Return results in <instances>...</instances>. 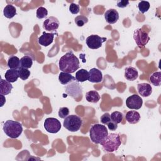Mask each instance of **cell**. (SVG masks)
I'll list each match as a JSON object with an SVG mask.
<instances>
[{
    "label": "cell",
    "instance_id": "18",
    "mask_svg": "<svg viewBox=\"0 0 161 161\" xmlns=\"http://www.w3.org/2000/svg\"><path fill=\"white\" fill-rule=\"evenodd\" d=\"M126 120L130 124L137 123L140 119V114L136 111H129L125 116Z\"/></svg>",
    "mask_w": 161,
    "mask_h": 161
},
{
    "label": "cell",
    "instance_id": "21",
    "mask_svg": "<svg viewBox=\"0 0 161 161\" xmlns=\"http://www.w3.org/2000/svg\"><path fill=\"white\" fill-rule=\"evenodd\" d=\"M33 57L30 55H24L20 59V67L25 68V69H30L31 67L33 65Z\"/></svg>",
    "mask_w": 161,
    "mask_h": 161
},
{
    "label": "cell",
    "instance_id": "26",
    "mask_svg": "<svg viewBox=\"0 0 161 161\" xmlns=\"http://www.w3.org/2000/svg\"><path fill=\"white\" fill-rule=\"evenodd\" d=\"M150 82L155 86H160L161 84V72L160 71L153 72L150 76Z\"/></svg>",
    "mask_w": 161,
    "mask_h": 161
},
{
    "label": "cell",
    "instance_id": "6",
    "mask_svg": "<svg viewBox=\"0 0 161 161\" xmlns=\"http://www.w3.org/2000/svg\"><path fill=\"white\" fill-rule=\"evenodd\" d=\"M65 92L75 99L81 97L82 96V88L79 82L74 81L65 86Z\"/></svg>",
    "mask_w": 161,
    "mask_h": 161
},
{
    "label": "cell",
    "instance_id": "33",
    "mask_svg": "<svg viewBox=\"0 0 161 161\" xmlns=\"http://www.w3.org/2000/svg\"><path fill=\"white\" fill-rule=\"evenodd\" d=\"M100 121H101V122L103 125H108V124L111 121V115H110L108 113H106L103 114L101 116Z\"/></svg>",
    "mask_w": 161,
    "mask_h": 161
},
{
    "label": "cell",
    "instance_id": "8",
    "mask_svg": "<svg viewBox=\"0 0 161 161\" xmlns=\"http://www.w3.org/2000/svg\"><path fill=\"white\" fill-rule=\"evenodd\" d=\"M44 128L48 133H57L61 129V123L57 118H48L44 121Z\"/></svg>",
    "mask_w": 161,
    "mask_h": 161
},
{
    "label": "cell",
    "instance_id": "10",
    "mask_svg": "<svg viewBox=\"0 0 161 161\" xmlns=\"http://www.w3.org/2000/svg\"><path fill=\"white\" fill-rule=\"evenodd\" d=\"M143 100L137 94H133L129 96L126 100V105L130 109H139L142 108Z\"/></svg>",
    "mask_w": 161,
    "mask_h": 161
},
{
    "label": "cell",
    "instance_id": "28",
    "mask_svg": "<svg viewBox=\"0 0 161 161\" xmlns=\"http://www.w3.org/2000/svg\"><path fill=\"white\" fill-rule=\"evenodd\" d=\"M18 74H19V77L20 79H21L23 80H25L30 75V71L28 70V69H25L20 67L18 69Z\"/></svg>",
    "mask_w": 161,
    "mask_h": 161
},
{
    "label": "cell",
    "instance_id": "20",
    "mask_svg": "<svg viewBox=\"0 0 161 161\" xmlns=\"http://www.w3.org/2000/svg\"><path fill=\"white\" fill-rule=\"evenodd\" d=\"M13 89L12 84L3 79L0 81V94L2 95H8L9 94Z\"/></svg>",
    "mask_w": 161,
    "mask_h": 161
},
{
    "label": "cell",
    "instance_id": "12",
    "mask_svg": "<svg viewBox=\"0 0 161 161\" xmlns=\"http://www.w3.org/2000/svg\"><path fill=\"white\" fill-rule=\"evenodd\" d=\"M55 35V33H46L45 31H43L42 35L38 39V43L43 47H48L53 42Z\"/></svg>",
    "mask_w": 161,
    "mask_h": 161
},
{
    "label": "cell",
    "instance_id": "35",
    "mask_svg": "<svg viewBox=\"0 0 161 161\" xmlns=\"http://www.w3.org/2000/svg\"><path fill=\"white\" fill-rule=\"evenodd\" d=\"M130 2L128 1H126V0H119L117 1V6L118 8H126V6H128V5L129 4Z\"/></svg>",
    "mask_w": 161,
    "mask_h": 161
},
{
    "label": "cell",
    "instance_id": "31",
    "mask_svg": "<svg viewBox=\"0 0 161 161\" xmlns=\"http://www.w3.org/2000/svg\"><path fill=\"white\" fill-rule=\"evenodd\" d=\"M48 14L47 9L44 7H39L36 10V18L38 19L45 18Z\"/></svg>",
    "mask_w": 161,
    "mask_h": 161
},
{
    "label": "cell",
    "instance_id": "5",
    "mask_svg": "<svg viewBox=\"0 0 161 161\" xmlns=\"http://www.w3.org/2000/svg\"><path fill=\"white\" fill-rule=\"evenodd\" d=\"M82 125V119L75 114L67 116L64 118V126L71 132L78 131Z\"/></svg>",
    "mask_w": 161,
    "mask_h": 161
},
{
    "label": "cell",
    "instance_id": "36",
    "mask_svg": "<svg viewBox=\"0 0 161 161\" xmlns=\"http://www.w3.org/2000/svg\"><path fill=\"white\" fill-rule=\"evenodd\" d=\"M108 129L109 130H111V131H114V130H116L118 128V124L113 121H111L108 125Z\"/></svg>",
    "mask_w": 161,
    "mask_h": 161
},
{
    "label": "cell",
    "instance_id": "24",
    "mask_svg": "<svg viewBox=\"0 0 161 161\" xmlns=\"http://www.w3.org/2000/svg\"><path fill=\"white\" fill-rule=\"evenodd\" d=\"M3 14L6 18L11 19L16 14V9L14 6L8 4L4 7L3 10Z\"/></svg>",
    "mask_w": 161,
    "mask_h": 161
},
{
    "label": "cell",
    "instance_id": "3",
    "mask_svg": "<svg viewBox=\"0 0 161 161\" xmlns=\"http://www.w3.org/2000/svg\"><path fill=\"white\" fill-rule=\"evenodd\" d=\"M108 135V131L106 127L101 124L93 125L89 130L90 138L96 144H99L104 140Z\"/></svg>",
    "mask_w": 161,
    "mask_h": 161
},
{
    "label": "cell",
    "instance_id": "25",
    "mask_svg": "<svg viewBox=\"0 0 161 161\" xmlns=\"http://www.w3.org/2000/svg\"><path fill=\"white\" fill-rule=\"evenodd\" d=\"M89 72L86 69H81L75 73V79L77 82H83L88 80Z\"/></svg>",
    "mask_w": 161,
    "mask_h": 161
},
{
    "label": "cell",
    "instance_id": "15",
    "mask_svg": "<svg viewBox=\"0 0 161 161\" xmlns=\"http://www.w3.org/2000/svg\"><path fill=\"white\" fill-rule=\"evenodd\" d=\"M138 93L142 97H148L152 92V87L148 83H140L137 86Z\"/></svg>",
    "mask_w": 161,
    "mask_h": 161
},
{
    "label": "cell",
    "instance_id": "14",
    "mask_svg": "<svg viewBox=\"0 0 161 161\" xmlns=\"http://www.w3.org/2000/svg\"><path fill=\"white\" fill-rule=\"evenodd\" d=\"M104 18L108 23L114 24L116 23L119 19V13L114 9H109L105 12Z\"/></svg>",
    "mask_w": 161,
    "mask_h": 161
},
{
    "label": "cell",
    "instance_id": "2",
    "mask_svg": "<svg viewBox=\"0 0 161 161\" xmlns=\"http://www.w3.org/2000/svg\"><path fill=\"white\" fill-rule=\"evenodd\" d=\"M99 144L103 147L104 151L113 152L118 149L121 144V142L120 136L118 133H110Z\"/></svg>",
    "mask_w": 161,
    "mask_h": 161
},
{
    "label": "cell",
    "instance_id": "13",
    "mask_svg": "<svg viewBox=\"0 0 161 161\" xmlns=\"http://www.w3.org/2000/svg\"><path fill=\"white\" fill-rule=\"evenodd\" d=\"M88 80L93 83H99L103 80V74L100 70L92 68L89 71Z\"/></svg>",
    "mask_w": 161,
    "mask_h": 161
},
{
    "label": "cell",
    "instance_id": "9",
    "mask_svg": "<svg viewBox=\"0 0 161 161\" xmlns=\"http://www.w3.org/2000/svg\"><path fill=\"white\" fill-rule=\"evenodd\" d=\"M106 38L101 37L97 35H91L86 40L87 47L91 49H97L102 46V43L106 41Z\"/></svg>",
    "mask_w": 161,
    "mask_h": 161
},
{
    "label": "cell",
    "instance_id": "32",
    "mask_svg": "<svg viewBox=\"0 0 161 161\" xmlns=\"http://www.w3.org/2000/svg\"><path fill=\"white\" fill-rule=\"evenodd\" d=\"M69 114V109L67 107H62L58 110V116L60 118H66Z\"/></svg>",
    "mask_w": 161,
    "mask_h": 161
},
{
    "label": "cell",
    "instance_id": "30",
    "mask_svg": "<svg viewBox=\"0 0 161 161\" xmlns=\"http://www.w3.org/2000/svg\"><path fill=\"white\" fill-rule=\"evenodd\" d=\"M87 22H88V18L86 16L80 15V16H77L75 18V23L79 27L83 26Z\"/></svg>",
    "mask_w": 161,
    "mask_h": 161
},
{
    "label": "cell",
    "instance_id": "34",
    "mask_svg": "<svg viewBox=\"0 0 161 161\" xmlns=\"http://www.w3.org/2000/svg\"><path fill=\"white\" fill-rule=\"evenodd\" d=\"M80 7L79 5L75 3H71L69 6V11L71 13L74 14H76L79 12Z\"/></svg>",
    "mask_w": 161,
    "mask_h": 161
},
{
    "label": "cell",
    "instance_id": "17",
    "mask_svg": "<svg viewBox=\"0 0 161 161\" xmlns=\"http://www.w3.org/2000/svg\"><path fill=\"white\" fill-rule=\"evenodd\" d=\"M4 77H5V79L10 83L16 82L19 77L18 69H9L7 70L5 73Z\"/></svg>",
    "mask_w": 161,
    "mask_h": 161
},
{
    "label": "cell",
    "instance_id": "7",
    "mask_svg": "<svg viewBox=\"0 0 161 161\" xmlns=\"http://www.w3.org/2000/svg\"><path fill=\"white\" fill-rule=\"evenodd\" d=\"M133 38L140 48H143L150 39L148 33L143 31L141 28H138L135 30L133 33Z\"/></svg>",
    "mask_w": 161,
    "mask_h": 161
},
{
    "label": "cell",
    "instance_id": "27",
    "mask_svg": "<svg viewBox=\"0 0 161 161\" xmlns=\"http://www.w3.org/2000/svg\"><path fill=\"white\" fill-rule=\"evenodd\" d=\"M111 121L118 124L122 121L123 119V114L119 111H114L111 114Z\"/></svg>",
    "mask_w": 161,
    "mask_h": 161
},
{
    "label": "cell",
    "instance_id": "23",
    "mask_svg": "<svg viewBox=\"0 0 161 161\" xmlns=\"http://www.w3.org/2000/svg\"><path fill=\"white\" fill-rule=\"evenodd\" d=\"M100 97L99 93L96 91H90L86 94V99L89 103H97L99 101Z\"/></svg>",
    "mask_w": 161,
    "mask_h": 161
},
{
    "label": "cell",
    "instance_id": "19",
    "mask_svg": "<svg viewBox=\"0 0 161 161\" xmlns=\"http://www.w3.org/2000/svg\"><path fill=\"white\" fill-rule=\"evenodd\" d=\"M58 80L63 85H67L75 80V77L69 73L61 72L58 75Z\"/></svg>",
    "mask_w": 161,
    "mask_h": 161
},
{
    "label": "cell",
    "instance_id": "1",
    "mask_svg": "<svg viewBox=\"0 0 161 161\" xmlns=\"http://www.w3.org/2000/svg\"><path fill=\"white\" fill-rule=\"evenodd\" d=\"M58 67L62 72L72 74L79 68V60L72 52H69L60 58Z\"/></svg>",
    "mask_w": 161,
    "mask_h": 161
},
{
    "label": "cell",
    "instance_id": "16",
    "mask_svg": "<svg viewBox=\"0 0 161 161\" xmlns=\"http://www.w3.org/2000/svg\"><path fill=\"white\" fill-rule=\"evenodd\" d=\"M138 77V70L133 67H128L125 69V77L130 81L136 80Z\"/></svg>",
    "mask_w": 161,
    "mask_h": 161
},
{
    "label": "cell",
    "instance_id": "4",
    "mask_svg": "<svg viewBox=\"0 0 161 161\" xmlns=\"http://www.w3.org/2000/svg\"><path fill=\"white\" fill-rule=\"evenodd\" d=\"M3 131L8 136L17 138L22 133V125L16 121L7 120L3 125Z\"/></svg>",
    "mask_w": 161,
    "mask_h": 161
},
{
    "label": "cell",
    "instance_id": "29",
    "mask_svg": "<svg viewBox=\"0 0 161 161\" xmlns=\"http://www.w3.org/2000/svg\"><path fill=\"white\" fill-rule=\"evenodd\" d=\"M138 8L140 12H141L142 13H145L147 12L148 10L149 9L150 3L148 1H141L140 2H139V3L138 4Z\"/></svg>",
    "mask_w": 161,
    "mask_h": 161
},
{
    "label": "cell",
    "instance_id": "22",
    "mask_svg": "<svg viewBox=\"0 0 161 161\" xmlns=\"http://www.w3.org/2000/svg\"><path fill=\"white\" fill-rule=\"evenodd\" d=\"M8 67L9 69H18L20 67V59L15 55H11L8 60Z\"/></svg>",
    "mask_w": 161,
    "mask_h": 161
},
{
    "label": "cell",
    "instance_id": "11",
    "mask_svg": "<svg viewBox=\"0 0 161 161\" xmlns=\"http://www.w3.org/2000/svg\"><path fill=\"white\" fill-rule=\"evenodd\" d=\"M59 21L54 16L47 18L43 23V28L49 31H56L59 27Z\"/></svg>",
    "mask_w": 161,
    "mask_h": 161
}]
</instances>
